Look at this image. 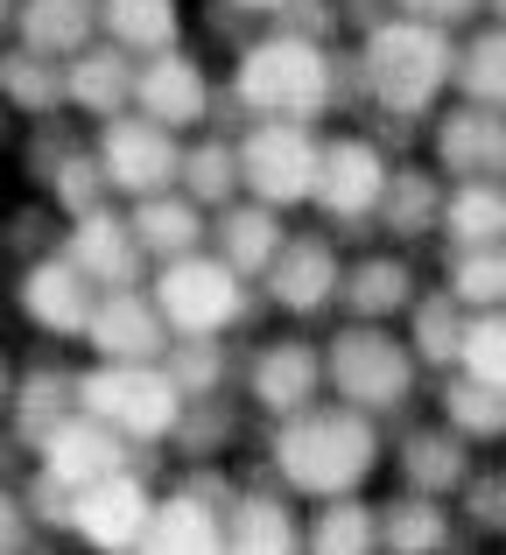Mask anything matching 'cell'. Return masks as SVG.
Masks as SVG:
<instances>
[{"label":"cell","mask_w":506,"mask_h":555,"mask_svg":"<svg viewBox=\"0 0 506 555\" xmlns=\"http://www.w3.org/2000/svg\"><path fill=\"white\" fill-rule=\"evenodd\" d=\"M36 472L50 478V486H64V492H85L92 478H106V472H120V436L106 429V422H92L78 408V415H64V422H50V429L36 436Z\"/></svg>","instance_id":"7"},{"label":"cell","mask_w":506,"mask_h":555,"mask_svg":"<svg viewBox=\"0 0 506 555\" xmlns=\"http://www.w3.org/2000/svg\"><path fill=\"white\" fill-rule=\"evenodd\" d=\"M8 393H14V359L0 352V415H8Z\"/></svg>","instance_id":"22"},{"label":"cell","mask_w":506,"mask_h":555,"mask_svg":"<svg viewBox=\"0 0 506 555\" xmlns=\"http://www.w3.org/2000/svg\"><path fill=\"white\" fill-rule=\"evenodd\" d=\"M457 352H465V366L479 373L485 387H499V393H506V317H485V324H471Z\"/></svg>","instance_id":"20"},{"label":"cell","mask_w":506,"mask_h":555,"mask_svg":"<svg viewBox=\"0 0 506 555\" xmlns=\"http://www.w3.org/2000/svg\"><path fill=\"white\" fill-rule=\"evenodd\" d=\"M99 177H106V190H120V197H155L169 177L183 169L177 141H169L163 120H99Z\"/></svg>","instance_id":"6"},{"label":"cell","mask_w":506,"mask_h":555,"mask_svg":"<svg viewBox=\"0 0 506 555\" xmlns=\"http://www.w3.org/2000/svg\"><path fill=\"white\" fill-rule=\"evenodd\" d=\"M134 92H141V106H148V120H163L169 134H177V127H191L197 113H205V70H197L191 56H155L134 78Z\"/></svg>","instance_id":"13"},{"label":"cell","mask_w":506,"mask_h":555,"mask_svg":"<svg viewBox=\"0 0 506 555\" xmlns=\"http://www.w3.org/2000/svg\"><path fill=\"white\" fill-rule=\"evenodd\" d=\"M330 282H338V268H330L324 246H282L274 254V302H288V310H316Z\"/></svg>","instance_id":"16"},{"label":"cell","mask_w":506,"mask_h":555,"mask_svg":"<svg viewBox=\"0 0 506 555\" xmlns=\"http://www.w3.org/2000/svg\"><path fill=\"white\" fill-rule=\"evenodd\" d=\"M219 520H211V506H197V500H163L148 514V542H219Z\"/></svg>","instance_id":"19"},{"label":"cell","mask_w":506,"mask_h":555,"mask_svg":"<svg viewBox=\"0 0 506 555\" xmlns=\"http://www.w3.org/2000/svg\"><path fill=\"white\" fill-rule=\"evenodd\" d=\"M85 345H92L99 359H148L155 345H163V310H155V296L141 302V296H127V288H99Z\"/></svg>","instance_id":"11"},{"label":"cell","mask_w":506,"mask_h":555,"mask_svg":"<svg viewBox=\"0 0 506 555\" xmlns=\"http://www.w3.org/2000/svg\"><path fill=\"white\" fill-rule=\"evenodd\" d=\"M8 134H14V113H8V106H0V149H8Z\"/></svg>","instance_id":"23"},{"label":"cell","mask_w":506,"mask_h":555,"mask_svg":"<svg viewBox=\"0 0 506 555\" xmlns=\"http://www.w3.org/2000/svg\"><path fill=\"white\" fill-rule=\"evenodd\" d=\"M380 190H387V169L366 141H338V149L316 163V197H324L330 211H366Z\"/></svg>","instance_id":"14"},{"label":"cell","mask_w":506,"mask_h":555,"mask_svg":"<svg viewBox=\"0 0 506 555\" xmlns=\"http://www.w3.org/2000/svg\"><path fill=\"white\" fill-rule=\"evenodd\" d=\"M14 310H22L42 338H85V324H92V310H99V282L70 254H36L14 274Z\"/></svg>","instance_id":"3"},{"label":"cell","mask_w":506,"mask_h":555,"mask_svg":"<svg viewBox=\"0 0 506 555\" xmlns=\"http://www.w3.org/2000/svg\"><path fill=\"white\" fill-rule=\"evenodd\" d=\"M78 8H85V0H28V8L14 14V28L28 36V50H42V56H70V50L85 42V28H92Z\"/></svg>","instance_id":"17"},{"label":"cell","mask_w":506,"mask_h":555,"mask_svg":"<svg viewBox=\"0 0 506 555\" xmlns=\"http://www.w3.org/2000/svg\"><path fill=\"white\" fill-rule=\"evenodd\" d=\"M0 106L14 113V120H50L56 106H64V70H56V56L42 50H0Z\"/></svg>","instance_id":"12"},{"label":"cell","mask_w":506,"mask_h":555,"mask_svg":"<svg viewBox=\"0 0 506 555\" xmlns=\"http://www.w3.org/2000/svg\"><path fill=\"white\" fill-rule=\"evenodd\" d=\"M78 408L92 422H106L113 436H141V443H155V436L177 429L183 393H177V379H163L148 359H99V366L78 379Z\"/></svg>","instance_id":"1"},{"label":"cell","mask_w":506,"mask_h":555,"mask_svg":"<svg viewBox=\"0 0 506 555\" xmlns=\"http://www.w3.org/2000/svg\"><path fill=\"white\" fill-rule=\"evenodd\" d=\"M28 542V500L0 486V548H22Z\"/></svg>","instance_id":"21"},{"label":"cell","mask_w":506,"mask_h":555,"mask_svg":"<svg viewBox=\"0 0 506 555\" xmlns=\"http://www.w3.org/2000/svg\"><path fill=\"white\" fill-rule=\"evenodd\" d=\"M239 169H247V183L260 190L268 204H296V197H310L316 190V141L302 134L296 120H268L254 134V149L239 155Z\"/></svg>","instance_id":"9"},{"label":"cell","mask_w":506,"mask_h":555,"mask_svg":"<svg viewBox=\"0 0 506 555\" xmlns=\"http://www.w3.org/2000/svg\"><path fill=\"white\" fill-rule=\"evenodd\" d=\"M324 92H330V70L302 42H268L239 64V99L260 106L268 120H302V113L324 106Z\"/></svg>","instance_id":"4"},{"label":"cell","mask_w":506,"mask_h":555,"mask_svg":"<svg viewBox=\"0 0 506 555\" xmlns=\"http://www.w3.org/2000/svg\"><path fill=\"white\" fill-rule=\"evenodd\" d=\"M155 310H163L169 331L205 338V331H225L239 317V282H233V268H225V260L177 254L163 274H155Z\"/></svg>","instance_id":"5"},{"label":"cell","mask_w":506,"mask_h":555,"mask_svg":"<svg viewBox=\"0 0 506 555\" xmlns=\"http://www.w3.org/2000/svg\"><path fill=\"white\" fill-rule=\"evenodd\" d=\"M148 514H155V500L141 492V478H127V472L92 478V486L70 500V528H78L92 548H134V542H148Z\"/></svg>","instance_id":"8"},{"label":"cell","mask_w":506,"mask_h":555,"mask_svg":"<svg viewBox=\"0 0 506 555\" xmlns=\"http://www.w3.org/2000/svg\"><path fill=\"white\" fill-rule=\"evenodd\" d=\"M274 457H288V478L310 492H345L352 478L373 472V436L359 415H310L274 443Z\"/></svg>","instance_id":"2"},{"label":"cell","mask_w":506,"mask_h":555,"mask_svg":"<svg viewBox=\"0 0 506 555\" xmlns=\"http://www.w3.org/2000/svg\"><path fill=\"white\" fill-rule=\"evenodd\" d=\"M134 92V78H127V64L120 56H78V64L64 70V106H85L92 120H113V106Z\"/></svg>","instance_id":"15"},{"label":"cell","mask_w":506,"mask_h":555,"mask_svg":"<svg viewBox=\"0 0 506 555\" xmlns=\"http://www.w3.org/2000/svg\"><path fill=\"white\" fill-rule=\"evenodd\" d=\"M64 254L78 260L85 274H92L99 288H127L141 268V240H134V218H106V204H92V211L70 218V240Z\"/></svg>","instance_id":"10"},{"label":"cell","mask_w":506,"mask_h":555,"mask_svg":"<svg viewBox=\"0 0 506 555\" xmlns=\"http://www.w3.org/2000/svg\"><path fill=\"white\" fill-rule=\"evenodd\" d=\"M134 240H141V254H191V240H197V211L183 197H141V211H134Z\"/></svg>","instance_id":"18"}]
</instances>
